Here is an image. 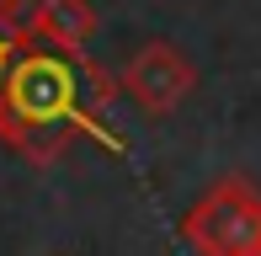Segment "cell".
<instances>
[{"label": "cell", "instance_id": "6da1fadb", "mask_svg": "<svg viewBox=\"0 0 261 256\" xmlns=\"http://www.w3.org/2000/svg\"><path fill=\"white\" fill-rule=\"evenodd\" d=\"M75 134L96 139L112 155H128V144L107 128V118L91 112L75 59L43 48V43H27L6 75V91H0V144L32 166H54L75 144Z\"/></svg>", "mask_w": 261, "mask_h": 256}, {"label": "cell", "instance_id": "8992f818", "mask_svg": "<svg viewBox=\"0 0 261 256\" xmlns=\"http://www.w3.org/2000/svg\"><path fill=\"white\" fill-rule=\"evenodd\" d=\"M16 54H21V43L11 38V32H0V91H6V75H11V64H16Z\"/></svg>", "mask_w": 261, "mask_h": 256}, {"label": "cell", "instance_id": "277c9868", "mask_svg": "<svg viewBox=\"0 0 261 256\" xmlns=\"http://www.w3.org/2000/svg\"><path fill=\"white\" fill-rule=\"evenodd\" d=\"M101 16L91 0H38V16H32V38L54 54H86V43L96 38Z\"/></svg>", "mask_w": 261, "mask_h": 256}, {"label": "cell", "instance_id": "7a4b0ae2", "mask_svg": "<svg viewBox=\"0 0 261 256\" xmlns=\"http://www.w3.org/2000/svg\"><path fill=\"white\" fill-rule=\"evenodd\" d=\"M192 256H261V187L219 176L176 224Z\"/></svg>", "mask_w": 261, "mask_h": 256}, {"label": "cell", "instance_id": "3957f363", "mask_svg": "<svg viewBox=\"0 0 261 256\" xmlns=\"http://www.w3.org/2000/svg\"><path fill=\"white\" fill-rule=\"evenodd\" d=\"M117 80H123V91L149 112V118H171V112L197 91V64L187 59L176 43L149 38V43H139V48L128 54V64H123Z\"/></svg>", "mask_w": 261, "mask_h": 256}, {"label": "cell", "instance_id": "5b68a950", "mask_svg": "<svg viewBox=\"0 0 261 256\" xmlns=\"http://www.w3.org/2000/svg\"><path fill=\"white\" fill-rule=\"evenodd\" d=\"M32 16H38V0H0V32H11L21 48L32 38Z\"/></svg>", "mask_w": 261, "mask_h": 256}]
</instances>
